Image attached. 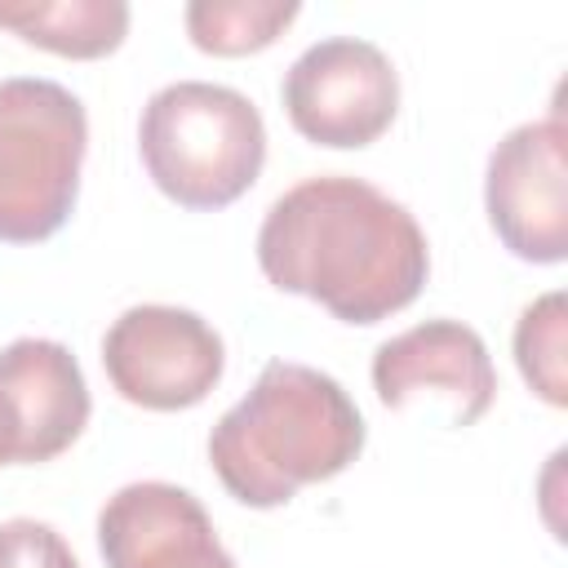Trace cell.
<instances>
[{"label":"cell","instance_id":"10","mask_svg":"<svg viewBox=\"0 0 568 568\" xmlns=\"http://www.w3.org/2000/svg\"><path fill=\"white\" fill-rule=\"evenodd\" d=\"M0 386L22 422V466L53 462L89 426L93 399L75 355L53 337H18L0 351Z\"/></svg>","mask_w":568,"mask_h":568},{"label":"cell","instance_id":"13","mask_svg":"<svg viewBox=\"0 0 568 568\" xmlns=\"http://www.w3.org/2000/svg\"><path fill=\"white\" fill-rule=\"evenodd\" d=\"M515 364L537 399H546L550 408L568 404V297L559 288L519 311Z\"/></svg>","mask_w":568,"mask_h":568},{"label":"cell","instance_id":"5","mask_svg":"<svg viewBox=\"0 0 568 568\" xmlns=\"http://www.w3.org/2000/svg\"><path fill=\"white\" fill-rule=\"evenodd\" d=\"M280 98L288 124L306 142L359 151L390 129L399 111V75L373 40L328 36L293 58Z\"/></svg>","mask_w":568,"mask_h":568},{"label":"cell","instance_id":"15","mask_svg":"<svg viewBox=\"0 0 568 568\" xmlns=\"http://www.w3.org/2000/svg\"><path fill=\"white\" fill-rule=\"evenodd\" d=\"M13 462H22V422L9 390L0 386V466H13Z\"/></svg>","mask_w":568,"mask_h":568},{"label":"cell","instance_id":"2","mask_svg":"<svg viewBox=\"0 0 568 568\" xmlns=\"http://www.w3.org/2000/svg\"><path fill=\"white\" fill-rule=\"evenodd\" d=\"M364 417L337 377L271 359L209 430V462L235 501L275 510L306 484L342 475L364 453Z\"/></svg>","mask_w":568,"mask_h":568},{"label":"cell","instance_id":"3","mask_svg":"<svg viewBox=\"0 0 568 568\" xmlns=\"http://www.w3.org/2000/svg\"><path fill=\"white\" fill-rule=\"evenodd\" d=\"M146 178L191 213L235 204L266 164V124L253 98L213 80L155 89L138 120Z\"/></svg>","mask_w":568,"mask_h":568},{"label":"cell","instance_id":"6","mask_svg":"<svg viewBox=\"0 0 568 568\" xmlns=\"http://www.w3.org/2000/svg\"><path fill=\"white\" fill-rule=\"evenodd\" d=\"M102 368L120 399L151 413H178L209 399V390L222 382L226 346L204 315L142 302L106 328Z\"/></svg>","mask_w":568,"mask_h":568},{"label":"cell","instance_id":"4","mask_svg":"<svg viewBox=\"0 0 568 568\" xmlns=\"http://www.w3.org/2000/svg\"><path fill=\"white\" fill-rule=\"evenodd\" d=\"M89 151L84 102L44 75L0 80V240L58 235L80 195Z\"/></svg>","mask_w":568,"mask_h":568},{"label":"cell","instance_id":"8","mask_svg":"<svg viewBox=\"0 0 568 568\" xmlns=\"http://www.w3.org/2000/svg\"><path fill=\"white\" fill-rule=\"evenodd\" d=\"M373 390L386 408L422 395L448 399L453 426H475L497 399V368L484 337L462 320H422L373 351Z\"/></svg>","mask_w":568,"mask_h":568},{"label":"cell","instance_id":"7","mask_svg":"<svg viewBox=\"0 0 568 568\" xmlns=\"http://www.w3.org/2000/svg\"><path fill=\"white\" fill-rule=\"evenodd\" d=\"M493 235L532 266L568 257V129L559 115L515 124L484 169Z\"/></svg>","mask_w":568,"mask_h":568},{"label":"cell","instance_id":"11","mask_svg":"<svg viewBox=\"0 0 568 568\" xmlns=\"http://www.w3.org/2000/svg\"><path fill=\"white\" fill-rule=\"evenodd\" d=\"M0 27L58 58L93 62L124 44V0H0Z\"/></svg>","mask_w":568,"mask_h":568},{"label":"cell","instance_id":"1","mask_svg":"<svg viewBox=\"0 0 568 568\" xmlns=\"http://www.w3.org/2000/svg\"><path fill=\"white\" fill-rule=\"evenodd\" d=\"M257 266L280 293L311 297L342 324H377L417 302L430 248L399 200L364 178L320 173L266 209Z\"/></svg>","mask_w":568,"mask_h":568},{"label":"cell","instance_id":"9","mask_svg":"<svg viewBox=\"0 0 568 568\" xmlns=\"http://www.w3.org/2000/svg\"><path fill=\"white\" fill-rule=\"evenodd\" d=\"M98 550L106 568H235L195 493L138 479L98 510Z\"/></svg>","mask_w":568,"mask_h":568},{"label":"cell","instance_id":"14","mask_svg":"<svg viewBox=\"0 0 568 568\" xmlns=\"http://www.w3.org/2000/svg\"><path fill=\"white\" fill-rule=\"evenodd\" d=\"M0 568H80V564L53 524L18 515L0 524Z\"/></svg>","mask_w":568,"mask_h":568},{"label":"cell","instance_id":"12","mask_svg":"<svg viewBox=\"0 0 568 568\" xmlns=\"http://www.w3.org/2000/svg\"><path fill=\"white\" fill-rule=\"evenodd\" d=\"M297 13V0H191L182 9V22L200 53L244 58L271 49Z\"/></svg>","mask_w":568,"mask_h":568}]
</instances>
